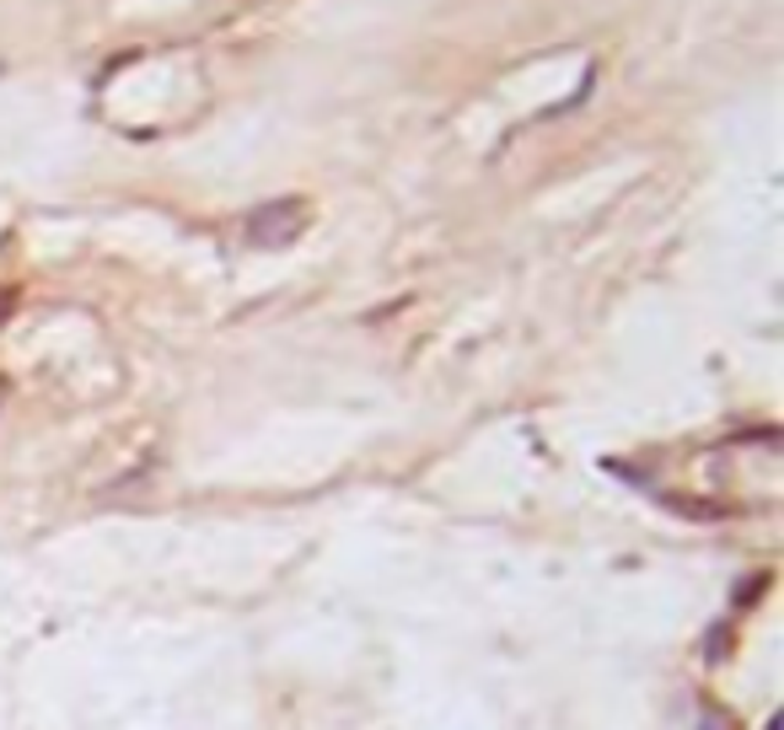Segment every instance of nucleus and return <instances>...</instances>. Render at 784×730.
Instances as JSON below:
<instances>
[{"instance_id":"f257e3e1","label":"nucleus","mask_w":784,"mask_h":730,"mask_svg":"<svg viewBox=\"0 0 784 730\" xmlns=\"http://www.w3.org/2000/svg\"><path fill=\"white\" fill-rule=\"evenodd\" d=\"M301 226H307V204L280 200V204H269V210H253L248 215V243L253 247H280V243H290Z\"/></svg>"}]
</instances>
